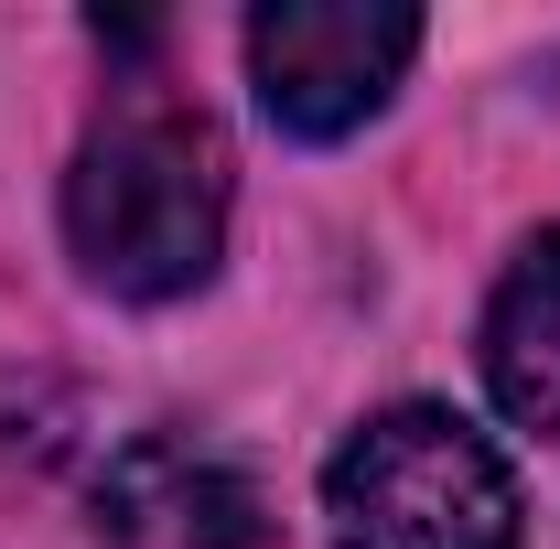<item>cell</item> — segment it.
Here are the masks:
<instances>
[{"label":"cell","instance_id":"1","mask_svg":"<svg viewBox=\"0 0 560 549\" xmlns=\"http://www.w3.org/2000/svg\"><path fill=\"white\" fill-rule=\"evenodd\" d=\"M226 206H237L226 130L173 86H119L108 119L75 140L66 248L119 302H184L226 259Z\"/></svg>","mask_w":560,"mask_h":549},{"label":"cell","instance_id":"2","mask_svg":"<svg viewBox=\"0 0 560 549\" xmlns=\"http://www.w3.org/2000/svg\"><path fill=\"white\" fill-rule=\"evenodd\" d=\"M517 475L486 431L442 399L355 420L324 464V528L335 549H517Z\"/></svg>","mask_w":560,"mask_h":549},{"label":"cell","instance_id":"3","mask_svg":"<svg viewBox=\"0 0 560 549\" xmlns=\"http://www.w3.org/2000/svg\"><path fill=\"white\" fill-rule=\"evenodd\" d=\"M420 55V11L399 0H259L248 11V86L291 140L366 130Z\"/></svg>","mask_w":560,"mask_h":549},{"label":"cell","instance_id":"4","mask_svg":"<svg viewBox=\"0 0 560 549\" xmlns=\"http://www.w3.org/2000/svg\"><path fill=\"white\" fill-rule=\"evenodd\" d=\"M97 549H270V506L206 431H140L97 475Z\"/></svg>","mask_w":560,"mask_h":549},{"label":"cell","instance_id":"5","mask_svg":"<svg viewBox=\"0 0 560 549\" xmlns=\"http://www.w3.org/2000/svg\"><path fill=\"white\" fill-rule=\"evenodd\" d=\"M486 399L517 431H560V226H539L486 302Z\"/></svg>","mask_w":560,"mask_h":549}]
</instances>
